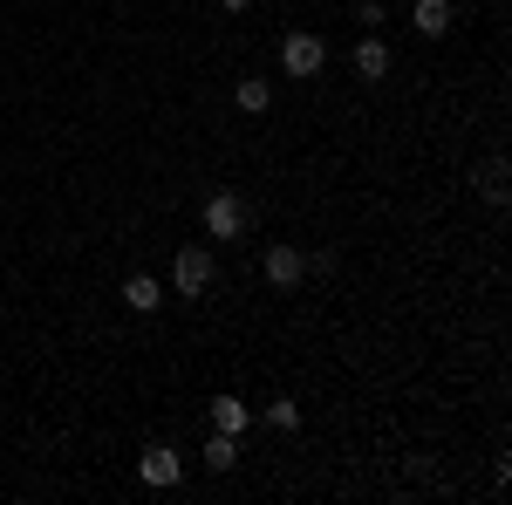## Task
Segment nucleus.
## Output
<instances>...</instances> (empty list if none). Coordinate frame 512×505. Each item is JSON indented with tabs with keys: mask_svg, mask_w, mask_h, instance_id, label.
I'll return each instance as SVG.
<instances>
[{
	"mask_svg": "<svg viewBox=\"0 0 512 505\" xmlns=\"http://www.w3.org/2000/svg\"><path fill=\"white\" fill-rule=\"evenodd\" d=\"M178 478H185V458H178L171 444H151V451H144V485H151V492H171Z\"/></svg>",
	"mask_w": 512,
	"mask_h": 505,
	"instance_id": "obj_5",
	"label": "nucleus"
},
{
	"mask_svg": "<svg viewBox=\"0 0 512 505\" xmlns=\"http://www.w3.org/2000/svg\"><path fill=\"white\" fill-rule=\"evenodd\" d=\"M123 301H130L137 314H158L164 308V287L151 280V273H130V280H123Z\"/></svg>",
	"mask_w": 512,
	"mask_h": 505,
	"instance_id": "obj_9",
	"label": "nucleus"
},
{
	"mask_svg": "<svg viewBox=\"0 0 512 505\" xmlns=\"http://www.w3.org/2000/svg\"><path fill=\"white\" fill-rule=\"evenodd\" d=\"M233 465H239V444H233V430H219L205 444V471H233Z\"/></svg>",
	"mask_w": 512,
	"mask_h": 505,
	"instance_id": "obj_12",
	"label": "nucleus"
},
{
	"mask_svg": "<svg viewBox=\"0 0 512 505\" xmlns=\"http://www.w3.org/2000/svg\"><path fill=\"white\" fill-rule=\"evenodd\" d=\"M233 103L246 110V117H267V110H274V82H267V76H239Z\"/></svg>",
	"mask_w": 512,
	"mask_h": 505,
	"instance_id": "obj_7",
	"label": "nucleus"
},
{
	"mask_svg": "<svg viewBox=\"0 0 512 505\" xmlns=\"http://www.w3.org/2000/svg\"><path fill=\"white\" fill-rule=\"evenodd\" d=\"M355 76H362V82H383V76H390V48H383L376 35L355 41Z\"/></svg>",
	"mask_w": 512,
	"mask_h": 505,
	"instance_id": "obj_6",
	"label": "nucleus"
},
{
	"mask_svg": "<svg viewBox=\"0 0 512 505\" xmlns=\"http://www.w3.org/2000/svg\"><path fill=\"white\" fill-rule=\"evenodd\" d=\"M219 7H226V14H246V7H253V0H219Z\"/></svg>",
	"mask_w": 512,
	"mask_h": 505,
	"instance_id": "obj_14",
	"label": "nucleus"
},
{
	"mask_svg": "<svg viewBox=\"0 0 512 505\" xmlns=\"http://www.w3.org/2000/svg\"><path fill=\"white\" fill-rule=\"evenodd\" d=\"M212 424H219V430H233V437H239V430L253 424V410H246L239 396H212Z\"/></svg>",
	"mask_w": 512,
	"mask_h": 505,
	"instance_id": "obj_10",
	"label": "nucleus"
},
{
	"mask_svg": "<svg viewBox=\"0 0 512 505\" xmlns=\"http://www.w3.org/2000/svg\"><path fill=\"white\" fill-rule=\"evenodd\" d=\"M410 28H417L424 41H437L444 28H451V0H417V7H410Z\"/></svg>",
	"mask_w": 512,
	"mask_h": 505,
	"instance_id": "obj_8",
	"label": "nucleus"
},
{
	"mask_svg": "<svg viewBox=\"0 0 512 505\" xmlns=\"http://www.w3.org/2000/svg\"><path fill=\"white\" fill-rule=\"evenodd\" d=\"M267 424H274V430H301V403L274 396V403H267Z\"/></svg>",
	"mask_w": 512,
	"mask_h": 505,
	"instance_id": "obj_13",
	"label": "nucleus"
},
{
	"mask_svg": "<svg viewBox=\"0 0 512 505\" xmlns=\"http://www.w3.org/2000/svg\"><path fill=\"white\" fill-rule=\"evenodd\" d=\"M267 280H274L280 294H294L308 280V253L301 246H267Z\"/></svg>",
	"mask_w": 512,
	"mask_h": 505,
	"instance_id": "obj_4",
	"label": "nucleus"
},
{
	"mask_svg": "<svg viewBox=\"0 0 512 505\" xmlns=\"http://www.w3.org/2000/svg\"><path fill=\"white\" fill-rule=\"evenodd\" d=\"M212 280H219L212 253H205V246H178V260H171V287H178L185 301H198V294H205Z\"/></svg>",
	"mask_w": 512,
	"mask_h": 505,
	"instance_id": "obj_2",
	"label": "nucleus"
},
{
	"mask_svg": "<svg viewBox=\"0 0 512 505\" xmlns=\"http://www.w3.org/2000/svg\"><path fill=\"white\" fill-rule=\"evenodd\" d=\"M205 233L212 239H239L246 233V198L239 192H212L205 198Z\"/></svg>",
	"mask_w": 512,
	"mask_h": 505,
	"instance_id": "obj_3",
	"label": "nucleus"
},
{
	"mask_svg": "<svg viewBox=\"0 0 512 505\" xmlns=\"http://www.w3.org/2000/svg\"><path fill=\"white\" fill-rule=\"evenodd\" d=\"M280 69H287V76H321V69H328V41L321 35H308V28H294V35L280 41Z\"/></svg>",
	"mask_w": 512,
	"mask_h": 505,
	"instance_id": "obj_1",
	"label": "nucleus"
},
{
	"mask_svg": "<svg viewBox=\"0 0 512 505\" xmlns=\"http://www.w3.org/2000/svg\"><path fill=\"white\" fill-rule=\"evenodd\" d=\"M478 192L492 198V205H506V157H485L478 164Z\"/></svg>",
	"mask_w": 512,
	"mask_h": 505,
	"instance_id": "obj_11",
	"label": "nucleus"
}]
</instances>
